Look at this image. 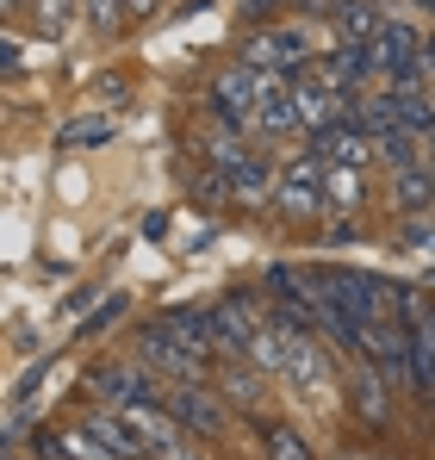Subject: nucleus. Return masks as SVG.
I'll return each instance as SVG.
<instances>
[{
	"instance_id": "0eeeda50",
	"label": "nucleus",
	"mask_w": 435,
	"mask_h": 460,
	"mask_svg": "<svg viewBox=\"0 0 435 460\" xmlns=\"http://www.w3.org/2000/svg\"><path fill=\"white\" fill-rule=\"evenodd\" d=\"M398 317L411 323V361H417V392H435V311L423 305V293H404Z\"/></svg>"
},
{
	"instance_id": "aec40b11",
	"label": "nucleus",
	"mask_w": 435,
	"mask_h": 460,
	"mask_svg": "<svg viewBox=\"0 0 435 460\" xmlns=\"http://www.w3.org/2000/svg\"><path fill=\"white\" fill-rule=\"evenodd\" d=\"M187 193H193V206H236V187H230V174L224 168H200V174H187Z\"/></svg>"
},
{
	"instance_id": "7ed1b4c3",
	"label": "nucleus",
	"mask_w": 435,
	"mask_h": 460,
	"mask_svg": "<svg viewBox=\"0 0 435 460\" xmlns=\"http://www.w3.org/2000/svg\"><path fill=\"white\" fill-rule=\"evenodd\" d=\"M87 392L100 398V404H112V411H125V404H162V374L144 367V361H106V367H93L87 374Z\"/></svg>"
},
{
	"instance_id": "c9c22d12",
	"label": "nucleus",
	"mask_w": 435,
	"mask_h": 460,
	"mask_svg": "<svg viewBox=\"0 0 435 460\" xmlns=\"http://www.w3.org/2000/svg\"><path fill=\"white\" fill-rule=\"evenodd\" d=\"M423 162H430V168H435V131H430V137H423Z\"/></svg>"
},
{
	"instance_id": "b1692460",
	"label": "nucleus",
	"mask_w": 435,
	"mask_h": 460,
	"mask_svg": "<svg viewBox=\"0 0 435 460\" xmlns=\"http://www.w3.org/2000/svg\"><path fill=\"white\" fill-rule=\"evenodd\" d=\"M81 19H87L93 31H119L131 13H125V0H81Z\"/></svg>"
},
{
	"instance_id": "c85d7f7f",
	"label": "nucleus",
	"mask_w": 435,
	"mask_h": 460,
	"mask_svg": "<svg viewBox=\"0 0 435 460\" xmlns=\"http://www.w3.org/2000/svg\"><path fill=\"white\" fill-rule=\"evenodd\" d=\"M93 93H106V100H125V75H100V81H93Z\"/></svg>"
},
{
	"instance_id": "4be33fe9",
	"label": "nucleus",
	"mask_w": 435,
	"mask_h": 460,
	"mask_svg": "<svg viewBox=\"0 0 435 460\" xmlns=\"http://www.w3.org/2000/svg\"><path fill=\"white\" fill-rule=\"evenodd\" d=\"M262 442H268V460H311L305 436L287 429V423H262Z\"/></svg>"
},
{
	"instance_id": "473e14b6",
	"label": "nucleus",
	"mask_w": 435,
	"mask_h": 460,
	"mask_svg": "<svg viewBox=\"0 0 435 460\" xmlns=\"http://www.w3.org/2000/svg\"><path fill=\"white\" fill-rule=\"evenodd\" d=\"M404 236H411L417 249H435V230H430V225H411V230H404Z\"/></svg>"
},
{
	"instance_id": "f8f14e48",
	"label": "nucleus",
	"mask_w": 435,
	"mask_h": 460,
	"mask_svg": "<svg viewBox=\"0 0 435 460\" xmlns=\"http://www.w3.org/2000/svg\"><path fill=\"white\" fill-rule=\"evenodd\" d=\"M349 125H361L367 137H386L398 125V87H361L349 100Z\"/></svg>"
},
{
	"instance_id": "2f4dec72",
	"label": "nucleus",
	"mask_w": 435,
	"mask_h": 460,
	"mask_svg": "<svg viewBox=\"0 0 435 460\" xmlns=\"http://www.w3.org/2000/svg\"><path fill=\"white\" fill-rule=\"evenodd\" d=\"M0 50H6V57H0V63H6V81L19 75V38H6V44H0Z\"/></svg>"
},
{
	"instance_id": "9b49d317",
	"label": "nucleus",
	"mask_w": 435,
	"mask_h": 460,
	"mask_svg": "<svg viewBox=\"0 0 435 460\" xmlns=\"http://www.w3.org/2000/svg\"><path fill=\"white\" fill-rule=\"evenodd\" d=\"M386 6L379 0H342V13L330 19V31H336V44H373L379 31H386Z\"/></svg>"
},
{
	"instance_id": "393cba45",
	"label": "nucleus",
	"mask_w": 435,
	"mask_h": 460,
	"mask_svg": "<svg viewBox=\"0 0 435 460\" xmlns=\"http://www.w3.org/2000/svg\"><path fill=\"white\" fill-rule=\"evenodd\" d=\"M31 13H38V31H44V38H57V31H63V25H69L75 0H38V6H31Z\"/></svg>"
},
{
	"instance_id": "72a5a7b5",
	"label": "nucleus",
	"mask_w": 435,
	"mask_h": 460,
	"mask_svg": "<svg viewBox=\"0 0 435 460\" xmlns=\"http://www.w3.org/2000/svg\"><path fill=\"white\" fill-rule=\"evenodd\" d=\"M125 13H131V19H149V13H155V0H125Z\"/></svg>"
},
{
	"instance_id": "7c9ffc66",
	"label": "nucleus",
	"mask_w": 435,
	"mask_h": 460,
	"mask_svg": "<svg viewBox=\"0 0 435 460\" xmlns=\"http://www.w3.org/2000/svg\"><path fill=\"white\" fill-rule=\"evenodd\" d=\"M274 6H280V0H243V19H255V25H262Z\"/></svg>"
},
{
	"instance_id": "bb28decb",
	"label": "nucleus",
	"mask_w": 435,
	"mask_h": 460,
	"mask_svg": "<svg viewBox=\"0 0 435 460\" xmlns=\"http://www.w3.org/2000/svg\"><path fill=\"white\" fill-rule=\"evenodd\" d=\"M119 317H125V299H106V305L87 317V336H100V330H106V323H119Z\"/></svg>"
},
{
	"instance_id": "6ab92c4d",
	"label": "nucleus",
	"mask_w": 435,
	"mask_h": 460,
	"mask_svg": "<svg viewBox=\"0 0 435 460\" xmlns=\"http://www.w3.org/2000/svg\"><path fill=\"white\" fill-rule=\"evenodd\" d=\"M218 392H224L230 404H243V411H249V404H262V367H255V361H249V367H236V361H230V367H218Z\"/></svg>"
},
{
	"instance_id": "dca6fc26",
	"label": "nucleus",
	"mask_w": 435,
	"mask_h": 460,
	"mask_svg": "<svg viewBox=\"0 0 435 460\" xmlns=\"http://www.w3.org/2000/svg\"><path fill=\"white\" fill-rule=\"evenodd\" d=\"M255 131H262V137H292V131H305L298 100H292V81H287V87H274V93L255 106Z\"/></svg>"
},
{
	"instance_id": "e433bc0d",
	"label": "nucleus",
	"mask_w": 435,
	"mask_h": 460,
	"mask_svg": "<svg viewBox=\"0 0 435 460\" xmlns=\"http://www.w3.org/2000/svg\"><path fill=\"white\" fill-rule=\"evenodd\" d=\"M411 6H423V13H435V0H411Z\"/></svg>"
},
{
	"instance_id": "a878e982",
	"label": "nucleus",
	"mask_w": 435,
	"mask_h": 460,
	"mask_svg": "<svg viewBox=\"0 0 435 460\" xmlns=\"http://www.w3.org/2000/svg\"><path fill=\"white\" fill-rule=\"evenodd\" d=\"M63 448H69V460H125V455H112L106 442H93L87 429H75V436H69V442H63Z\"/></svg>"
},
{
	"instance_id": "39448f33",
	"label": "nucleus",
	"mask_w": 435,
	"mask_h": 460,
	"mask_svg": "<svg viewBox=\"0 0 435 460\" xmlns=\"http://www.w3.org/2000/svg\"><path fill=\"white\" fill-rule=\"evenodd\" d=\"M330 287H336V299L355 311L361 323L398 317V305H404V293H398L392 280H379V274H361V268H330Z\"/></svg>"
},
{
	"instance_id": "2eb2a0df",
	"label": "nucleus",
	"mask_w": 435,
	"mask_h": 460,
	"mask_svg": "<svg viewBox=\"0 0 435 460\" xmlns=\"http://www.w3.org/2000/svg\"><path fill=\"white\" fill-rule=\"evenodd\" d=\"M392 206H398L404 218L430 212V206H435V168H430V162H423V168H398V174H392Z\"/></svg>"
},
{
	"instance_id": "cd10ccee",
	"label": "nucleus",
	"mask_w": 435,
	"mask_h": 460,
	"mask_svg": "<svg viewBox=\"0 0 435 460\" xmlns=\"http://www.w3.org/2000/svg\"><path fill=\"white\" fill-rule=\"evenodd\" d=\"M298 13H311V19H324V13H330V19H336V13H342V0H298Z\"/></svg>"
},
{
	"instance_id": "412c9836",
	"label": "nucleus",
	"mask_w": 435,
	"mask_h": 460,
	"mask_svg": "<svg viewBox=\"0 0 435 460\" xmlns=\"http://www.w3.org/2000/svg\"><path fill=\"white\" fill-rule=\"evenodd\" d=\"M373 150L386 155V162H392V174H398V168H417V155H423V137H417V131H404V125H392L386 137H373Z\"/></svg>"
},
{
	"instance_id": "6e6552de",
	"label": "nucleus",
	"mask_w": 435,
	"mask_h": 460,
	"mask_svg": "<svg viewBox=\"0 0 435 460\" xmlns=\"http://www.w3.org/2000/svg\"><path fill=\"white\" fill-rule=\"evenodd\" d=\"M349 404H355V417H361L367 429H386L392 423V392H386V374L373 361H355L349 367Z\"/></svg>"
},
{
	"instance_id": "f257e3e1",
	"label": "nucleus",
	"mask_w": 435,
	"mask_h": 460,
	"mask_svg": "<svg viewBox=\"0 0 435 460\" xmlns=\"http://www.w3.org/2000/svg\"><path fill=\"white\" fill-rule=\"evenodd\" d=\"M361 361H373L379 374L404 392H417V361H411V323L404 317H379V323H361Z\"/></svg>"
},
{
	"instance_id": "9d476101",
	"label": "nucleus",
	"mask_w": 435,
	"mask_h": 460,
	"mask_svg": "<svg viewBox=\"0 0 435 460\" xmlns=\"http://www.w3.org/2000/svg\"><path fill=\"white\" fill-rule=\"evenodd\" d=\"M311 155H324V162H342V168H367V155H379L373 150V137H367L361 125H330V131H317L311 137Z\"/></svg>"
},
{
	"instance_id": "ddd939ff",
	"label": "nucleus",
	"mask_w": 435,
	"mask_h": 460,
	"mask_svg": "<svg viewBox=\"0 0 435 460\" xmlns=\"http://www.w3.org/2000/svg\"><path fill=\"white\" fill-rule=\"evenodd\" d=\"M224 174H230V187H236V206H243V212H262V206L274 199V181H280V174H274L255 150L243 155L236 168H224Z\"/></svg>"
},
{
	"instance_id": "4c0bfd02",
	"label": "nucleus",
	"mask_w": 435,
	"mask_h": 460,
	"mask_svg": "<svg viewBox=\"0 0 435 460\" xmlns=\"http://www.w3.org/2000/svg\"><path fill=\"white\" fill-rule=\"evenodd\" d=\"M187 460H200V455H187Z\"/></svg>"
},
{
	"instance_id": "5701e85b",
	"label": "nucleus",
	"mask_w": 435,
	"mask_h": 460,
	"mask_svg": "<svg viewBox=\"0 0 435 460\" xmlns=\"http://www.w3.org/2000/svg\"><path fill=\"white\" fill-rule=\"evenodd\" d=\"M112 137V119H75V125H63V150H81V144H106Z\"/></svg>"
},
{
	"instance_id": "f3484780",
	"label": "nucleus",
	"mask_w": 435,
	"mask_h": 460,
	"mask_svg": "<svg viewBox=\"0 0 435 460\" xmlns=\"http://www.w3.org/2000/svg\"><path fill=\"white\" fill-rule=\"evenodd\" d=\"M361 199H367V181H361V168H342V162H330V168H324V206L349 218V212H355Z\"/></svg>"
},
{
	"instance_id": "a211bd4d",
	"label": "nucleus",
	"mask_w": 435,
	"mask_h": 460,
	"mask_svg": "<svg viewBox=\"0 0 435 460\" xmlns=\"http://www.w3.org/2000/svg\"><path fill=\"white\" fill-rule=\"evenodd\" d=\"M398 125L417 131V137L435 131V81L430 87H398Z\"/></svg>"
},
{
	"instance_id": "1a4fd4ad",
	"label": "nucleus",
	"mask_w": 435,
	"mask_h": 460,
	"mask_svg": "<svg viewBox=\"0 0 435 460\" xmlns=\"http://www.w3.org/2000/svg\"><path fill=\"white\" fill-rule=\"evenodd\" d=\"M212 330H218V355L224 361H249V342H255V317H249V305L243 299H218L212 305Z\"/></svg>"
},
{
	"instance_id": "f704fd0d",
	"label": "nucleus",
	"mask_w": 435,
	"mask_h": 460,
	"mask_svg": "<svg viewBox=\"0 0 435 460\" xmlns=\"http://www.w3.org/2000/svg\"><path fill=\"white\" fill-rule=\"evenodd\" d=\"M0 6H6V13H25V6H38V0H0Z\"/></svg>"
},
{
	"instance_id": "f03ea898",
	"label": "nucleus",
	"mask_w": 435,
	"mask_h": 460,
	"mask_svg": "<svg viewBox=\"0 0 435 460\" xmlns=\"http://www.w3.org/2000/svg\"><path fill=\"white\" fill-rule=\"evenodd\" d=\"M138 361H144V367H155L168 385H174V380H206V374H212V355L187 349V342H181L162 317H149V323H144V336H138Z\"/></svg>"
},
{
	"instance_id": "c756f323",
	"label": "nucleus",
	"mask_w": 435,
	"mask_h": 460,
	"mask_svg": "<svg viewBox=\"0 0 435 460\" xmlns=\"http://www.w3.org/2000/svg\"><path fill=\"white\" fill-rule=\"evenodd\" d=\"M355 236H361V230L349 225V218H342V225H330V230H324V243H330V249H336V243H355Z\"/></svg>"
},
{
	"instance_id": "4468645a",
	"label": "nucleus",
	"mask_w": 435,
	"mask_h": 460,
	"mask_svg": "<svg viewBox=\"0 0 435 460\" xmlns=\"http://www.w3.org/2000/svg\"><path fill=\"white\" fill-rule=\"evenodd\" d=\"M187 349H200V355H212L218 361V330H212V305H168V311H155Z\"/></svg>"
},
{
	"instance_id": "423d86ee",
	"label": "nucleus",
	"mask_w": 435,
	"mask_h": 460,
	"mask_svg": "<svg viewBox=\"0 0 435 460\" xmlns=\"http://www.w3.org/2000/svg\"><path fill=\"white\" fill-rule=\"evenodd\" d=\"M162 404L181 417V429H193V436H224V398H218L206 380H174L162 392Z\"/></svg>"
},
{
	"instance_id": "20e7f679",
	"label": "nucleus",
	"mask_w": 435,
	"mask_h": 460,
	"mask_svg": "<svg viewBox=\"0 0 435 460\" xmlns=\"http://www.w3.org/2000/svg\"><path fill=\"white\" fill-rule=\"evenodd\" d=\"M324 155H298L292 168H280V181H274V206H280V218L287 225H305V218H317V212H330L324 206Z\"/></svg>"
}]
</instances>
